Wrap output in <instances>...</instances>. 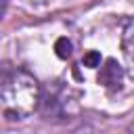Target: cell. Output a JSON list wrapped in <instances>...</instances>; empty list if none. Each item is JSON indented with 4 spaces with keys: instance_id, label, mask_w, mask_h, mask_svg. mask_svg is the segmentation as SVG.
<instances>
[{
    "instance_id": "5b68a950",
    "label": "cell",
    "mask_w": 134,
    "mask_h": 134,
    "mask_svg": "<svg viewBox=\"0 0 134 134\" xmlns=\"http://www.w3.org/2000/svg\"><path fill=\"white\" fill-rule=\"evenodd\" d=\"M82 61H84L86 67H98V65H100V54H98L96 50H88Z\"/></svg>"
},
{
    "instance_id": "7a4b0ae2",
    "label": "cell",
    "mask_w": 134,
    "mask_h": 134,
    "mask_svg": "<svg viewBox=\"0 0 134 134\" xmlns=\"http://www.w3.org/2000/svg\"><path fill=\"white\" fill-rule=\"evenodd\" d=\"M121 77H124V71L119 67V63L115 59H107L105 61V67H100V73H98V84H103L107 90L115 92L121 88Z\"/></svg>"
},
{
    "instance_id": "6da1fadb",
    "label": "cell",
    "mask_w": 134,
    "mask_h": 134,
    "mask_svg": "<svg viewBox=\"0 0 134 134\" xmlns=\"http://www.w3.org/2000/svg\"><path fill=\"white\" fill-rule=\"evenodd\" d=\"M0 100L6 119H25L42 103L40 84L29 71L21 67H4L0 82Z\"/></svg>"
},
{
    "instance_id": "8992f818",
    "label": "cell",
    "mask_w": 134,
    "mask_h": 134,
    "mask_svg": "<svg viewBox=\"0 0 134 134\" xmlns=\"http://www.w3.org/2000/svg\"><path fill=\"white\" fill-rule=\"evenodd\" d=\"M130 134H134V126H132V128H130Z\"/></svg>"
},
{
    "instance_id": "277c9868",
    "label": "cell",
    "mask_w": 134,
    "mask_h": 134,
    "mask_svg": "<svg viewBox=\"0 0 134 134\" xmlns=\"http://www.w3.org/2000/svg\"><path fill=\"white\" fill-rule=\"evenodd\" d=\"M54 50H57V57L69 59V57H71V42H69L67 38H59L57 44H54Z\"/></svg>"
},
{
    "instance_id": "3957f363",
    "label": "cell",
    "mask_w": 134,
    "mask_h": 134,
    "mask_svg": "<svg viewBox=\"0 0 134 134\" xmlns=\"http://www.w3.org/2000/svg\"><path fill=\"white\" fill-rule=\"evenodd\" d=\"M121 52L126 59V71L134 80V17L126 23L121 31Z\"/></svg>"
}]
</instances>
